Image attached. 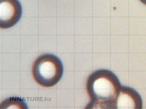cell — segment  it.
<instances>
[{
  "mask_svg": "<svg viewBox=\"0 0 146 109\" xmlns=\"http://www.w3.org/2000/svg\"><path fill=\"white\" fill-rule=\"evenodd\" d=\"M121 85L112 72L100 69L89 75L86 87L90 99L86 109H114Z\"/></svg>",
  "mask_w": 146,
  "mask_h": 109,
  "instance_id": "6da1fadb",
  "label": "cell"
},
{
  "mask_svg": "<svg viewBox=\"0 0 146 109\" xmlns=\"http://www.w3.org/2000/svg\"><path fill=\"white\" fill-rule=\"evenodd\" d=\"M33 79L41 86L50 87L57 84L62 77L64 67L61 61L52 54H42L33 63Z\"/></svg>",
  "mask_w": 146,
  "mask_h": 109,
  "instance_id": "7a4b0ae2",
  "label": "cell"
},
{
  "mask_svg": "<svg viewBox=\"0 0 146 109\" xmlns=\"http://www.w3.org/2000/svg\"><path fill=\"white\" fill-rule=\"evenodd\" d=\"M22 7L19 0H1L0 27L7 29L13 27L21 17Z\"/></svg>",
  "mask_w": 146,
  "mask_h": 109,
  "instance_id": "3957f363",
  "label": "cell"
},
{
  "mask_svg": "<svg viewBox=\"0 0 146 109\" xmlns=\"http://www.w3.org/2000/svg\"><path fill=\"white\" fill-rule=\"evenodd\" d=\"M143 102L139 93L130 87L122 86L115 103L114 109H142Z\"/></svg>",
  "mask_w": 146,
  "mask_h": 109,
  "instance_id": "277c9868",
  "label": "cell"
},
{
  "mask_svg": "<svg viewBox=\"0 0 146 109\" xmlns=\"http://www.w3.org/2000/svg\"><path fill=\"white\" fill-rule=\"evenodd\" d=\"M14 103L9 99H8L2 102L1 104H4L5 108H19L20 109H27V105L23 100L20 99L19 98H11Z\"/></svg>",
  "mask_w": 146,
  "mask_h": 109,
  "instance_id": "5b68a950",
  "label": "cell"
},
{
  "mask_svg": "<svg viewBox=\"0 0 146 109\" xmlns=\"http://www.w3.org/2000/svg\"><path fill=\"white\" fill-rule=\"evenodd\" d=\"M143 4L146 5V0H139Z\"/></svg>",
  "mask_w": 146,
  "mask_h": 109,
  "instance_id": "8992f818",
  "label": "cell"
}]
</instances>
